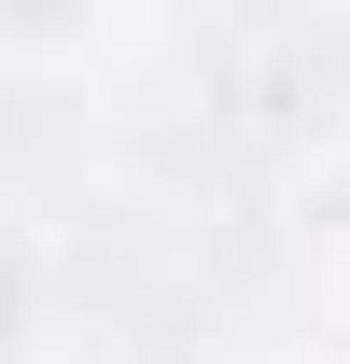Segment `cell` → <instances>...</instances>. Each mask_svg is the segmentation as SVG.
<instances>
[{
  "instance_id": "cell-1",
  "label": "cell",
  "mask_w": 350,
  "mask_h": 364,
  "mask_svg": "<svg viewBox=\"0 0 350 364\" xmlns=\"http://www.w3.org/2000/svg\"><path fill=\"white\" fill-rule=\"evenodd\" d=\"M28 309H43V252H28V238H0V364L28 350Z\"/></svg>"
}]
</instances>
